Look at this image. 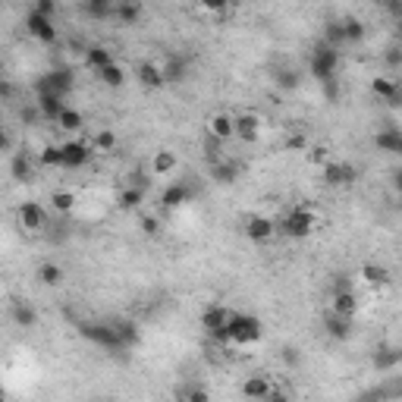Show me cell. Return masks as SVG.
Masks as SVG:
<instances>
[{
    "mask_svg": "<svg viewBox=\"0 0 402 402\" xmlns=\"http://www.w3.org/2000/svg\"><path fill=\"white\" fill-rule=\"evenodd\" d=\"M176 167H179V161H176V154H173V151H167V148L157 151V154L151 157V173H154V176H170Z\"/></svg>",
    "mask_w": 402,
    "mask_h": 402,
    "instance_id": "obj_28",
    "label": "cell"
},
{
    "mask_svg": "<svg viewBox=\"0 0 402 402\" xmlns=\"http://www.w3.org/2000/svg\"><path fill=\"white\" fill-rule=\"evenodd\" d=\"M330 311L333 314H343V318H355L358 295L355 292H336V295H330Z\"/></svg>",
    "mask_w": 402,
    "mask_h": 402,
    "instance_id": "obj_24",
    "label": "cell"
},
{
    "mask_svg": "<svg viewBox=\"0 0 402 402\" xmlns=\"http://www.w3.org/2000/svg\"><path fill=\"white\" fill-rule=\"evenodd\" d=\"M82 10H85L91 19H110L113 13H117V3H110V0H85Z\"/></svg>",
    "mask_w": 402,
    "mask_h": 402,
    "instance_id": "obj_34",
    "label": "cell"
},
{
    "mask_svg": "<svg viewBox=\"0 0 402 402\" xmlns=\"http://www.w3.org/2000/svg\"><path fill=\"white\" fill-rule=\"evenodd\" d=\"M126 186H142V188H151V176H144L142 170H132L129 179H126Z\"/></svg>",
    "mask_w": 402,
    "mask_h": 402,
    "instance_id": "obj_48",
    "label": "cell"
},
{
    "mask_svg": "<svg viewBox=\"0 0 402 402\" xmlns=\"http://www.w3.org/2000/svg\"><path fill=\"white\" fill-rule=\"evenodd\" d=\"M94 157V144L88 142H63V170H82Z\"/></svg>",
    "mask_w": 402,
    "mask_h": 402,
    "instance_id": "obj_6",
    "label": "cell"
},
{
    "mask_svg": "<svg viewBox=\"0 0 402 402\" xmlns=\"http://www.w3.org/2000/svg\"><path fill=\"white\" fill-rule=\"evenodd\" d=\"M314 230H318V217H314L311 207H302V204L289 207V211L276 220V232H283V236H289V239H305V236H311Z\"/></svg>",
    "mask_w": 402,
    "mask_h": 402,
    "instance_id": "obj_3",
    "label": "cell"
},
{
    "mask_svg": "<svg viewBox=\"0 0 402 402\" xmlns=\"http://www.w3.org/2000/svg\"><path fill=\"white\" fill-rule=\"evenodd\" d=\"M286 148H292V151H305V148H308V138H305V135H292V138L286 142Z\"/></svg>",
    "mask_w": 402,
    "mask_h": 402,
    "instance_id": "obj_52",
    "label": "cell"
},
{
    "mask_svg": "<svg viewBox=\"0 0 402 402\" xmlns=\"http://www.w3.org/2000/svg\"><path fill=\"white\" fill-rule=\"evenodd\" d=\"M261 333H264V327H261V320H258L255 314L232 311V318H230V339H232V345H251V343H258V339H261Z\"/></svg>",
    "mask_w": 402,
    "mask_h": 402,
    "instance_id": "obj_5",
    "label": "cell"
},
{
    "mask_svg": "<svg viewBox=\"0 0 402 402\" xmlns=\"http://www.w3.org/2000/svg\"><path fill=\"white\" fill-rule=\"evenodd\" d=\"M207 132H211L214 138H220V142H226V138L236 135V117L232 113H214L211 123H207Z\"/></svg>",
    "mask_w": 402,
    "mask_h": 402,
    "instance_id": "obj_16",
    "label": "cell"
},
{
    "mask_svg": "<svg viewBox=\"0 0 402 402\" xmlns=\"http://www.w3.org/2000/svg\"><path fill=\"white\" fill-rule=\"evenodd\" d=\"M19 117H22V123H38V119H44L41 110H38V104L35 107H22V113H19Z\"/></svg>",
    "mask_w": 402,
    "mask_h": 402,
    "instance_id": "obj_49",
    "label": "cell"
},
{
    "mask_svg": "<svg viewBox=\"0 0 402 402\" xmlns=\"http://www.w3.org/2000/svg\"><path fill=\"white\" fill-rule=\"evenodd\" d=\"M230 318H232V311L226 305H211V308H204V314H201V327H204L207 336H214L217 330H223V327L230 324Z\"/></svg>",
    "mask_w": 402,
    "mask_h": 402,
    "instance_id": "obj_13",
    "label": "cell"
},
{
    "mask_svg": "<svg viewBox=\"0 0 402 402\" xmlns=\"http://www.w3.org/2000/svg\"><path fill=\"white\" fill-rule=\"evenodd\" d=\"M320 173H324L327 186H352V182L358 179V170L352 167V163H345V161L324 163V167H320Z\"/></svg>",
    "mask_w": 402,
    "mask_h": 402,
    "instance_id": "obj_8",
    "label": "cell"
},
{
    "mask_svg": "<svg viewBox=\"0 0 402 402\" xmlns=\"http://www.w3.org/2000/svg\"><path fill=\"white\" fill-rule=\"evenodd\" d=\"M75 88V73L69 66H50L47 73L38 75L35 82V98L38 94H57V98H69Z\"/></svg>",
    "mask_w": 402,
    "mask_h": 402,
    "instance_id": "obj_4",
    "label": "cell"
},
{
    "mask_svg": "<svg viewBox=\"0 0 402 402\" xmlns=\"http://www.w3.org/2000/svg\"><path fill=\"white\" fill-rule=\"evenodd\" d=\"M85 63L94 69V73H100V69H107L113 63V54L110 47H104V44H91V47H85Z\"/></svg>",
    "mask_w": 402,
    "mask_h": 402,
    "instance_id": "obj_25",
    "label": "cell"
},
{
    "mask_svg": "<svg viewBox=\"0 0 402 402\" xmlns=\"http://www.w3.org/2000/svg\"><path fill=\"white\" fill-rule=\"evenodd\" d=\"M239 173H242V167H239L236 161H230V157H223V161H217V163L211 167L214 182H236Z\"/></svg>",
    "mask_w": 402,
    "mask_h": 402,
    "instance_id": "obj_27",
    "label": "cell"
},
{
    "mask_svg": "<svg viewBox=\"0 0 402 402\" xmlns=\"http://www.w3.org/2000/svg\"><path fill=\"white\" fill-rule=\"evenodd\" d=\"M339 63H343V57H339L336 47H327L324 41H318L311 47V54H308V73H311V79H318L320 85L324 82H333L339 73Z\"/></svg>",
    "mask_w": 402,
    "mask_h": 402,
    "instance_id": "obj_1",
    "label": "cell"
},
{
    "mask_svg": "<svg viewBox=\"0 0 402 402\" xmlns=\"http://www.w3.org/2000/svg\"><path fill=\"white\" fill-rule=\"evenodd\" d=\"M25 31H29L35 41L41 44H54L57 41V29H54V19H44L38 13H25Z\"/></svg>",
    "mask_w": 402,
    "mask_h": 402,
    "instance_id": "obj_10",
    "label": "cell"
},
{
    "mask_svg": "<svg viewBox=\"0 0 402 402\" xmlns=\"http://www.w3.org/2000/svg\"><path fill=\"white\" fill-rule=\"evenodd\" d=\"M135 79L142 82L144 88H161V85H167V82H163V73H161V63H151V60L138 63V66H135Z\"/></svg>",
    "mask_w": 402,
    "mask_h": 402,
    "instance_id": "obj_19",
    "label": "cell"
},
{
    "mask_svg": "<svg viewBox=\"0 0 402 402\" xmlns=\"http://www.w3.org/2000/svg\"><path fill=\"white\" fill-rule=\"evenodd\" d=\"M144 198H148V188H142V186H126L123 192L117 195V207H119V211H138V207L144 204Z\"/></svg>",
    "mask_w": 402,
    "mask_h": 402,
    "instance_id": "obj_18",
    "label": "cell"
},
{
    "mask_svg": "<svg viewBox=\"0 0 402 402\" xmlns=\"http://www.w3.org/2000/svg\"><path fill=\"white\" fill-rule=\"evenodd\" d=\"M50 207H54L57 214H73L75 211V192H69V188H57V192H50Z\"/></svg>",
    "mask_w": 402,
    "mask_h": 402,
    "instance_id": "obj_31",
    "label": "cell"
},
{
    "mask_svg": "<svg viewBox=\"0 0 402 402\" xmlns=\"http://www.w3.org/2000/svg\"><path fill=\"white\" fill-rule=\"evenodd\" d=\"M387 104L393 107V110H402V88H399V91H396V94H393V98L387 100Z\"/></svg>",
    "mask_w": 402,
    "mask_h": 402,
    "instance_id": "obj_55",
    "label": "cell"
},
{
    "mask_svg": "<svg viewBox=\"0 0 402 402\" xmlns=\"http://www.w3.org/2000/svg\"><path fill=\"white\" fill-rule=\"evenodd\" d=\"M10 173L16 182H29L31 176H35V163H31V157L25 154V151H16L10 161Z\"/></svg>",
    "mask_w": 402,
    "mask_h": 402,
    "instance_id": "obj_21",
    "label": "cell"
},
{
    "mask_svg": "<svg viewBox=\"0 0 402 402\" xmlns=\"http://www.w3.org/2000/svg\"><path fill=\"white\" fill-rule=\"evenodd\" d=\"M283 362H286L289 368H295V364H302L299 349H292V345H286V349H283Z\"/></svg>",
    "mask_w": 402,
    "mask_h": 402,
    "instance_id": "obj_50",
    "label": "cell"
},
{
    "mask_svg": "<svg viewBox=\"0 0 402 402\" xmlns=\"http://www.w3.org/2000/svg\"><path fill=\"white\" fill-rule=\"evenodd\" d=\"M31 13H38V16H44V19H54L57 3H54V0H35V6H31Z\"/></svg>",
    "mask_w": 402,
    "mask_h": 402,
    "instance_id": "obj_46",
    "label": "cell"
},
{
    "mask_svg": "<svg viewBox=\"0 0 402 402\" xmlns=\"http://www.w3.org/2000/svg\"><path fill=\"white\" fill-rule=\"evenodd\" d=\"M396 157H402V142H399V148H396Z\"/></svg>",
    "mask_w": 402,
    "mask_h": 402,
    "instance_id": "obj_58",
    "label": "cell"
},
{
    "mask_svg": "<svg viewBox=\"0 0 402 402\" xmlns=\"http://www.w3.org/2000/svg\"><path fill=\"white\" fill-rule=\"evenodd\" d=\"M10 314H13V320H16V327H25V330L38 324V311L31 302H13Z\"/></svg>",
    "mask_w": 402,
    "mask_h": 402,
    "instance_id": "obj_26",
    "label": "cell"
},
{
    "mask_svg": "<svg viewBox=\"0 0 402 402\" xmlns=\"http://www.w3.org/2000/svg\"><path fill=\"white\" fill-rule=\"evenodd\" d=\"M264 402H292V399H289V393H286V389L274 387V389H270V396H267V399H264Z\"/></svg>",
    "mask_w": 402,
    "mask_h": 402,
    "instance_id": "obj_51",
    "label": "cell"
},
{
    "mask_svg": "<svg viewBox=\"0 0 402 402\" xmlns=\"http://www.w3.org/2000/svg\"><path fill=\"white\" fill-rule=\"evenodd\" d=\"M399 362H402V349H393V345H380V349L371 355V364H374L377 371H393Z\"/></svg>",
    "mask_w": 402,
    "mask_h": 402,
    "instance_id": "obj_23",
    "label": "cell"
},
{
    "mask_svg": "<svg viewBox=\"0 0 402 402\" xmlns=\"http://www.w3.org/2000/svg\"><path fill=\"white\" fill-rule=\"evenodd\" d=\"M320 94H324V98L330 100V104H336V100H339V79L324 82V85H320Z\"/></svg>",
    "mask_w": 402,
    "mask_h": 402,
    "instance_id": "obj_47",
    "label": "cell"
},
{
    "mask_svg": "<svg viewBox=\"0 0 402 402\" xmlns=\"http://www.w3.org/2000/svg\"><path fill=\"white\" fill-rule=\"evenodd\" d=\"M393 188H396V195L402 198V170H393Z\"/></svg>",
    "mask_w": 402,
    "mask_h": 402,
    "instance_id": "obj_54",
    "label": "cell"
},
{
    "mask_svg": "<svg viewBox=\"0 0 402 402\" xmlns=\"http://www.w3.org/2000/svg\"><path fill=\"white\" fill-rule=\"evenodd\" d=\"M362 283L371 289H383L389 283V274L387 267H380V264H364L362 267Z\"/></svg>",
    "mask_w": 402,
    "mask_h": 402,
    "instance_id": "obj_29",
    "label": "cell"
},
{
    "mask_svg": "<svg viewBox=\"0 0 402 402\" xmlns=\"http://www.w3.org/2000/svg\"><path fill=\"white\" fill-rule=\"evenodd\" d=\"M176 402H211V393L201 383H186L176 389Z\"/></svg>",
    "mask_w": 402,
    "mask_h": 402,
    "instance_id": "obj_32",
    "label": "cell"
},
{
    "mask_svg": "<svg viewBox=\"0 0 402 402\" xmlns=\"http://www.w3.org/2000/svg\"><path fill=\"white\" fill-rule=\"evenodd\" d=\"M82 123H85V117H82L79 110H75V107H66V110H63V117H60V129H66V132H79L82 129Z\"/></svg>",
    "mask_w": 402,
    "mask_h": 402,
    "instance_id": "obj_42",
    "label": "cell"
},
{
    "mask_svg": "<svg viewBox=\"0 0 402 402\" xmlns=\"http://www.w3.org/2000/svg\"><path fill=\"white\" fill-rule=\"evenodd\" d=\"M192 195H195L192 182L176 179V182H170V186L161 192V207H163V211H176V207H182L186 201H192Z\"/></svg>",
    "mask_w": 402,
    "mask_h": 402,
    "instance_id": "obj_7",
    "label": "cell"
},
{
    "mask_svg": "<svg viewBox=\"0 0 402 402\" xmlns=\"http://www.w3.org/2000/svg\"><path fill=\"white\" fill-rule=\"evenodd\" d=\"M98 79L104 82L107 88H123L126 85V69L119 66V63H110L107 69H100V73H98Z\"/></svg>",
    "mask_w": 402,
    "mask_h": 402,
    "instance_id": "obj_33",
    "label": "cell"
},
{
    "mask_svg": "<svg viewBox=\"0 0 402 402\" xmlns=\"http://www.w3.org/2000/svg\"><path fill=\"white\" fill-rule=\"evenodd\" d=\"M336 292H355V280H352V274H333L330 295H336Z\"/></svg>",
    "mask_w": 402,
    "mask_h": 402,
    "instance_id": "obj_43",
    "label": "cell"
},
{
    "mask_svg": "<svg viewBox=\"0 0 402 402\" xmlns=\"http://www.w3.org/2000/svg\"><path fill=\"white\" fill-rule=\"evenodd\" d=\"M274 232H276V220L264 217V214H251V217L245 220V236H248L251 242H267Z\"/></svg>",
    "mask_w": 402,
    "mask_h": 402,
    "instance_id": "obj_11",
    "label": "cell"
},
{
    "mask_svg": "<svg viewBox=\"0 0 402 402\" xmlns=\"http://www.w3.org/2000/svg\"><path fill=\"white\" fill-rule=\"evenodd\" d=\"M142 230H144V232H157V230H161V223H157L154 217H144V220H142Z\"/></svg>",
    "mask_w": 402,
    "mask_h": 402,
    "instance_id": "obj_53",
    "label": "cell"
},
{
    "mask_svg": "<svg viewBox=\"0 0 402 402\" xmlns=\"http://www.w3.org/2000/svg\"><path fill=\"white\" fill-rule=\"evenodd\" d=\"M352 330H355V324H352V318H343V314H327L324 318V333L330 339H336V343H345V339H352Z\"/></svg>",
    "mask_w": 402,
    "mask_h": 402,
    "instance_id": "obj_12",
    "label": "cell"
},
{
    "mask_svg": "<svg viewBox=\"0 0 402 402\" xmlns=\"http://www.w3.org/2000/svg\"><path fill=\"white\" fill-rule=\"evenodd\" d=\"M16 217H19V226L29 230V232H38V230L47 226V211H44L38 201H25V204H19Z\"/></svg>",
    "mask_w": 402,
    "mask_h": 402,
    "instance_id": "obj_9",
    "label": "cell"
},
{
    "mask_svg": "<svg viewBox=\"0 0 402 402\" xmlns=\"http://www.w3.org/2000/svg\"><path fill=\"white\" fill-rule=\"evenodd\" d=\"M35 104L41 110V117L50 119V123H60L63 110H66V98H57V94H38Z\"/></svg>",
    "mask_w": 402,
    "mask_h": 402,
    "instance_id": "obj_15",
    "label": "cell"
},
{
    "mask_svg": "<svg viewBox=\"0 0 402 402\" xmlns=\"http://www.w3.org/2000/svg\"><path fill=\"white\" fill-rule=\"evenodd\" d=\"M113 324H117V333H119V343H123V349L138 345V327L132 324V320H113Z\"/></svg>",
    "mask_w": 402,
    "mask_h": 402,
    "instance_id": "obj_38",
    "label": "cell"
},
{
    "mask_svg": "<svg viewBox=\"0 0 402 402\" xmlns=\"http://www.w3.org/2000/svg\"><path fill=\"white\" fill-rule=\"evenodd\" d=\"M113 148H117V135H113L110 129H100L98 135H94V151H104L107 154V151H113Z\"/></svg>",
    "mask_w": 402,
    "mask_h": 402,
    "instance_id": "obj_44",
    "label": "cell"
},
{
    "mask_svg": "<svg viewBox=\"0 0 402 402\" xmlns=\"http://www.w3.org/2000/svg\"><path fill=\"white\" fill-rule=\"evenodd\" d=\"M399 142H402V129H396V126H383V129L374 135V148L387 151V154H396Z\"/></svg>",
    "mask_w": 402,
    "mask_h": 402,
    "instance_id": "obj_22",
    "label": "cell"
},
{
    "mask_svg": "<svg viewBox=\"0 0 402 402\" xmlns=\"http://www.w3.org/2000/svg\"><path fill=\"white\" fill-rule=\"evenodd\" d=\"M320 41L327 44V47H343L345 44V31H343V22H327L324 25V38H320Z\"/></svg>",
    "mask_w": 402,
    "mask_h": 402,
    "instance_id": "obj_39",
    "label": "cell"
},
{
    "mask_svg": "<svg viewBox=\"0 0 402 402\" xmlns=\"http://www.w3.org/2000/svg\"><path fill=\"white\" fill-rule=\"evenodd\" d=\"M383 63H387L389 69H402V44H389V47L383 50Z\"/></svg>",
    "mask_w": 402,
    "mask_h": 402,
    "instance_id": "obj_45",
    "label": "cell"
},
{
    "mask_svg": "<svg viewBox=\"0 0 402 402\" xmlns=\"http://www.w3.org/2000/svg\"><path fill=\"white\" fill-rule=\"evenodd\" d=\"M186 69H188V63H186V57H179V54H167L163 57V63H161V73H163V82H182L186 79Z\"/></svg>",
    "mask_w": 402,
    "mask_h": 402,
    "instance_id": "obj_17",
    "label": "cell"
},
{
    "mask_svg": "<svg viewBox=\"0 0 402 402\" xmlns=\"http://www.w3.org/2000/svg\"><path fill=\"white\" fill-rule=\"evenodd\" d=\"M82 339H88L91 345H100L104 352H119L123 343H119V333L113 320H79L75 324Z\"/></svg>",
    "mask_w": 402,
    "mask_h": 402,
    "instance_id": "obj_2",
    "label": "cell"
},
{
    "mask_svg": "<svg viewBox=\"0 0 402 402\" xmlns=\"http://www.w3.org/2000/svg\"><path fill=\"white\" fill-rule=\"evenodd\" d=\"M113 16H117L123 25H132V22H138V16H142V3L123 0V3H117V13H113Z\"/></svg>",
    "mask_w": 402,
    "mask_h": 402,
    "instance_id": "obj_35",
    "label": "cell"
},
{
    "mask_svg": "<svg viewBox=\"0 0 402 402\" xmlns=\"http://www.w3.org/2000/svg\"><path fill=\"white\" fill-rule=\"evenodd\" d=\"M302 85V73L292 66L286 69H276V88H283V91H295V88Z\"/></svg>",
    "mask_w": 402,
    "mask_h": 402,
    "instance_id": "obj_36",
    "label": "cell"
},
{
    "mask_svg": "<svg viewBox=\"0 0 402 402\" xmlns=\"http://www.w3.org/2000/svg\"><path fill=\"white\" fill-rule=\"evenodd\" d=\"M270 389H274V383H270L267 374H255V377H245L242 383V393L248 396L251 402H264L270 396Z\"/></svg>",
    "mask_w": 402,
    "mask_h": 402,
    "instance_id": "obj_14",
    "label": "cell"
},
{
    "mask_svg": "<svg viewBox=\"0 0 402 402\" xmlns=\"http://www.w3.org/2000/svg\"><path fill=\"white\" fill-rule=\"evenodd\" d=\"M396 35H399V41H402V16L396 19Z\"/></svg>",
    "mask_w": 402,
    "mask_h": 402,
    "instance_id": "obj_57",
    "label": "cell"
},
{
    "mask_svg": "<svg viewBox=\"0 0 402 402\" xmlns=\"http://www.w3.org/2000/svg\"><path fill=\"white\" fill-rule=\"evenodd\" d=\"M258 132H261V119H258V113H239L236 117V135L242 138V142H255Z\"/></svg>",
    "mask_w": 402,
    "mask_h": 402,
    "instance_id": "obj_20",
    "label": "cell"
},
{
    "mask_svg": "<svg viewBox=\"0 0 402 402\" xmlns=\"http://www.w3.org/2000/svg\"><path fill=\"white\" fill-rule=\"evenodd\" d=\"M0 94H3V98H10V94H13V85H10V82H3V85H0Z\"/></svg>",
    "mask_w": 402,
    "mask_h": 402,
    "instance_id": "obj_56",
    "label": "cell"
},
{
    "mask_svg": "<svg viewBox=\"0 0 402 402\" xmlns=\"http://www.w3.org/2000/svg\"><path fill=\"white\" fill-rule=\"evenodd\" d=\"M38 163H41V167H63V144H47V148H41Z\"/></svg>",
    "mask_w": 402,
    "mask_h": 402,
    "instance_id": "obj_41",
    "label": "cell"
},
{
    "mask_svg": "<svg viewBox=\"0 0 402 402\" xmlns=\"http://www.w3.org/2000/svg\"><path fill=\"white\" fill-rule=\"evenodd\" d=\"M399 88H402V82L399 79H389V75H377V79H371V91H374L383 104H387V100L393 98Z\"/></svg>",
    "mask_w": 402,
    "mask_h": 402,
    "instance_id": "obj_30",
    "label": "cell"
},
{
    "mask_svg": "<svg viewBox=\"0 0 402 402\" xmlns=\"http://www.w3.org/2000/svg\"><path fill=\"white\" fill-rule=\"evenodd\" d=\"M343 31H345V44H362L364 35H368L362 19H343Z\"/></svg>",
    "mask_w": 402,
    "mask_h": 402,
    "instance_id": "obj_37",
    "label": "cell"
},
{
    "mask_svg": "<svg viewBox=\"0 0 402 402\" xmlns=\"http://www.w3.org/2000/svg\"><path fill=\"white\" fill-rule=\"evenodd\" d=\"M38 280H41L44 286H57V283L63 280V267H60V264L44 261L41 267H38Z\"/></svg>",
    "mask_w": 402,
    "mask_h": 402,
    "instance_id": "obj_40",
    "label": "cell"
}]
</instances>
